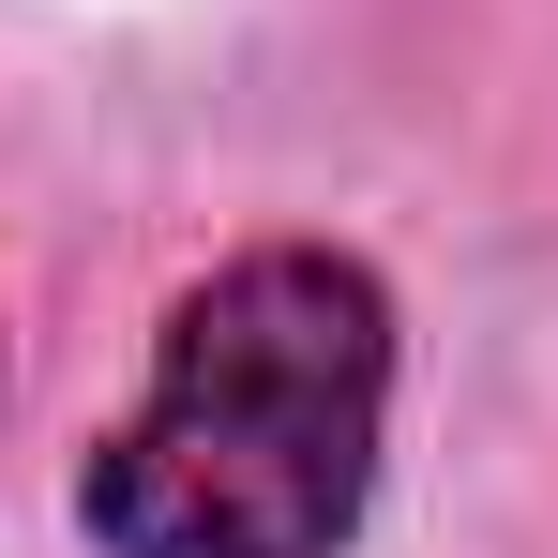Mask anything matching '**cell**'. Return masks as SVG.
I'll return each mask as SVG.
<instances>
[{
    "label": "cell",
    "mask_w": 558,
    "mask_h": 558,
    "mask_svg": "<svg viewBox=\"0 0 558 558\" xmlns=\"http://www.w3.org/2000/svg\"><path fill=\"white\" fill-rule=\"evenodd\" d=\"M377 408H392L377 287L317 242H272L167 317V363L92 453L76 513L106 558H332L377 483Z\"/></svg>",
    "instance_id": "obj_1"
}]
</instances>
